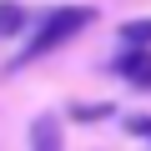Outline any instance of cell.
Segmentation results:
<instances>
[{
  "label": "cell",
  "instance_id": "1",
  "mask_svg": "<svg viewBox=\"0 0 151 151\" xmlns=\"http://www.w3.org/2000/svg\"><path fill=\"white\" fill-rule=\"evenodd\" d=\"M91 20H96V10H91V5H60V10L40 15L35 35H30V40H25V50L15 55V70H20V65H35V60H45L50 50H60L65 40H76V35H81Z\"/></svg>",
  "mask_w": 151,
  "mask_h": 151
},
{
  "label": "cell",
  "instance_id": "2",
  "mask_svg": "<svg viewBox=\"0 0 151 151\" xmlns=\"http://www.w3.org/2000/svg\"><path fill=\"white\" fill-rule=\"evenodd\" d=\"M116 76H126L131 86H141V91H151V50H141V45H131V50H121L116 60Z\"/></svg>",
  "mask_w": 151,
  "mask_h": 151
},
{
  "label": "cell",
  "instance_id": "3",
  "mask_svg": "<svg viewBox=\"0 0 151 151\" xmlns=\"http://www.w3.org/2000/svg\"><path fill=\"white\" fill-rule=\"evenodd\" d=\"M30 151H60V121L55 116H35L30 121Z\"/></svg>",
  "mask_w": 151,
  "mask_h": 151
},
{
  "label": "cell",
  "instance_id": "4",
  "mask_svg": "<svg viewBox=\"0 0 151 151\" xmlns=\"http://www.w3.org/2000/svg\"><path fill=\"white\" fill-rule=\"evenodd\" d=\"M15 30H25V10L15 0H0V35H15Z\"/></svg>",
  "mask_w": 151,
  "mask_h": 151
},
{
  "label": "cell",
  "instance_id": "5",
  "mask_svg": "<svg viewBox=\"0 0 151 151\" xmlns=\"http://www.w3.org/2000/svg\"><path fill=\"white\" fill-rule=\"evenodd\" d=\"M121 40H126V45H141V40H151V20H131V25H121Z\"/></svg>",
  "mask_w": 151,
  "mask_h": 151
},
{
  "label": "cell",
  "instance_id": "6",
  "mask_svg": "<svg viewBox=\"0 0 151 151\" xmlns=\"http://www.w3.org/2000/svg\"><path fill=\"white\" fill-rule=\"evenodd\" d=\"M70 116L76 121H101V116H111V106H70Z\"/></svg>",
  "mask_w": 151,
  "mask_h": 151
},
{
  "label": "cell",
  "instance_id": "7",
  "mask_svg": "<svg viewBox=\"0 0 151 151\" xmlns=\"http://www.w3.org/2000/svg\"><path fill=\"white\" fill-rule=\"evenodd\" d=\"M126 131H136V136L151 141V116H126Z\"/></svg>",
  "mask_w": 151,
  "mask_h": 151
}]
</instances>
